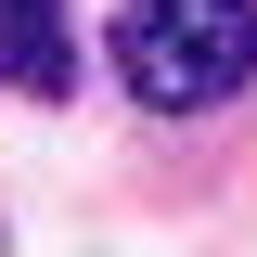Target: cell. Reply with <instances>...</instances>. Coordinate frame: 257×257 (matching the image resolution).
<instances>
[{
  "label": "cell",
  "mask_w": 257,
  "mask_h": 257,
  "mask_svg": "<svg viewBox=\"0 0 257 257\" xmlns=\"http://www.w3.org/2000/svg\"><path fill=\"white\" fill-rule=\"evenodd\" d=\"M0 77H13V90H64V77H77L64 0H0Z\"/></svg>",
  "instance_id": "2"
},
{
  "label": "cell",
  "mask_w": 257,
  "mask_h": 257,
  "mask_svg": "<svg viewBox=\"0 0 257 257\" xmlns=\"http://www.w3.org/2000/svg\"><path fill=\"white\" fill-rule=\"evenodd\" d=\"M116 64L155 116H206L257 77V0H116Z\"/></svg>",
  "instance_id": "1"
}]
</instances>
